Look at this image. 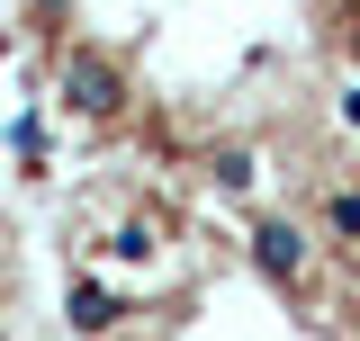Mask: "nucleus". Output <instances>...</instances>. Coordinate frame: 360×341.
<instances>
[{"label":"nucleus","mask_w":360,"mask_h":341,"mask_svg":"<svg viewBox=\"0 0 360 341\" xmlns=\"http://www.w3.org/2000/svg\"><path fill=\"white\" fill-rule=\"evenodd\" d=\"M63 108H82V117H117V108H127V72H117L99 45H72V54H63Z\"/></svg>","instance_id":"1"},{"label":"nucleus","mask_w":360,"mask_h":341,"mask_svg":"<svg viewBox=\"0 0 360 341\" xmlns=\"http://www.w3.org/2000/svg\"><path fill=\"white\" fill-rule=\"evenodd\" d=\"M252 260H262V279H297V269H307V234H297L288 215H262V225H252Z\"/></svg>","instance_id":"2"},{"label":"nucleus","mask_w":360,"mask_h":341,"mask_svg":"<svg viewBox=\"0 0 360 341\" xmlns=\"http://www.w3.org/2000/svg\"><path fill=\"white\" fill-rule=\"evenodd\" d=\"M63 323H72V333H108V323H117V297H108L99 279H82V288L63 297Z\"/></svg>","instance_id":"3"},{"label":"nucleus","mask_w":360,"mask_h":341,"mask_svg":"<svg viewBox=\"0 0 360 341\" xmlns=\"http://www.w3.org/2000/svg\"><path fill=\"white\" fill-rule=\"evenodd\" d=\"M324 225H333V234H352V243H360V189H342V198L324 207Z\"/></svg>","instance_id":"4"},{"label":"nucleus","mask_w":360,"mask_h":341,"mask_svg":"<svg viewBox=\"0 0 360 341\" xmlns=\"http://www.w3.org/2000/svg\"><path fill=\"white\" fill-rule=\"evenodd\" d=\"M217 180H225V189H252V153H243V144H234V153H217Z\"/></svg>","instance_id":"5"}]
</instances>
